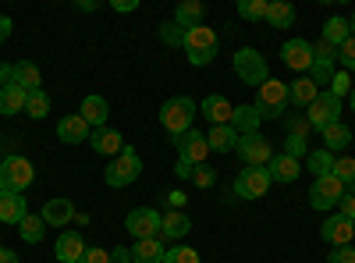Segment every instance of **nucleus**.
Masks as SVG:
<instances>
[{
	"label": "nucleus",
	"mask_w": 355,
	"mask_h": 263,
	"mask_svg": "<svg viewBox=\"0 0 355 263\" xmlns=\"http://www.w3.org/2000/svg\"><path fill=\"white\" fill-rule=\"evenodd\" d=\"M320 135H323V150H331V153L348 150V142H352V132H348V125H341V121H334L331 128H323Z\"/></svg>",
	"instance_id": "obj_34"
},
{
	"label": "nucleus",
	"mask_w": 355,
	"mask_h": 263,
	"mask_svg": "<svg viewBox=\"0 0 355 263\" xmlns=\"http://www.w3.org/2000/svg\"><path fill=\"white\" fill-rule=\"evenodd\" d=\"M0 263H18V253H15V249H4V246H0Z\"/></svg>",
	"instance_id": "obj_56"
},
{
	"label": "nucleus",
	"mask_w": 355,
	"mask_h": 263,
	"mask_svg": "<svg viewBox=\"0 0 355 263\" xmlns=\"http://www.w3.org/2000/svg\"><path fill=\"white\" fill-rule=\"evenodd\" d=\"M78 263H110V253L100 249V246H93V249H85V256Z\"/></svg>",
	"instance_id": "obj_49"
},
{
	"label": "nucleus",
	"mask_w": 355,
	"mask_h": 263,
	"mask_svg": "<svg viewBox=\"0 0 355 263\" xmlns=\"http://www.w3.org/2000/svg\"><path fill=\"white\" fill-rule=\"evenodd\" d=\"M323 90H316V82L309 78V75H302V78H295L291 85H288V96H291V107H309L316 96H320Z\"/></svg>",
	"instance_id": "obj_29"
},
{
	"label": "nucleus",
	"mask_w": 355,
	"mask_h": 263,
	"mask_svg": "<svg viewBox=\"0 0 355 263\" xmlns=\"http://www.w3.org/2000/svg\"><path fill=\"white\" fill-rule=\"evenodd\" d=\"M259 125H263V118H259V110H256L252 103H242V107H234L231 128L239 132V135H252V132H259Z\"/></svg>",
	"instance_id": "obj_27"
},
{
	"label": "nucleus",
	"mask_w": 355,
	"mask_h": 263,
	"mask_svg": "<svg viewBox=\"0 0 355 263\" xmlns=\"http://www.w3.org/2000/svg\"><path fill=\"white\" fill-rule=\"evenodd\" d=\"M284 128H288V135H302V139H309V121H306V114H284Z\"/></svg>",
	"instance_id": "obj_43"
},
{
	"label": "nucleus",
	"mask_w": 355,
	"mask_h": 263,
	"mask_svg": "<svg viewBox=\"0 0 355 263\" xmlns=\"http://www.w3.org/2000/svg\"><path fill=\"white\" fill-rule=\"evenodd\" d=\"M334 178L352 192L355 189V160L352 157H334Z\"/></svg>",
	"instance_id": "obj_39"
},
{
	"label": "nucleus",
	"mask_w": 355,
	"mask_h": 263,
	"mask_svg": "<svg viewBox=\"0 0 355 263\" xmlns=\"http://www.w3.org/2000/svg\"><path fill=\"white\" fill-rule=\"evenodd\" d=\"M192 182H196L199 189H210V185L217 182V171H214L210 164H199V167H192Z\"/></svg>",
	"instance_id": "obj_45"
},
{
	"label": "nucleus",
	"mask_w": 355,
	"mask_h": 263,
	"mask_svg": "<svg viewBox=\"0 0 355 263\" xmlns=\"http://www.w3.org/2000/svg\"><path fill=\"white\" fill-rule=\"evenodd\" d=\"M327 263H355V246H334Z\"/></svg>",
	"instance_id": "obj_47"
},
{
	"label": "nucleus",
	"mask_w": 355,
	"mask_h": 263,
	"mask_svg": "<svg viewBox=\"0 0 355 263\" xmlns=\"http://www.w3.org/2000/svg\"><path fill=\"white\" fill-rule=\"evenodd\" d=\"M15 85H21L25 93H36V90H43V75H40V68L33 65V61H18L15 65V78H11Z\"/></svg>",
	"instance_id": "obj_31"
},
{
	"label": "nucleus",
	"mask_w": 355,
	"mask_h": 263,
	"mask_svg": "<svg viewBox=\"0 0 355 263\" xmlns=\"http://www.w3.org/2000/svg\"><path fill=\"white\" fill-rule=\"evenodd\" d=\"M89 135H93V128H89V125L82 121V114H64V118L57 121V139H61L64 146L89 142Z\"/></svg>",
	"instance_id": "obj_17"
},
{
	"label": "nucleus",
	"mask_w": 355,
	"mask_h": 263,
	"mask_svg": "<svg viewBox=\"0 0 355 263\" xmlns=\"http://www.w3.org/2000/svg\"><path fill=\"white\" fill-rule=\"evenodd\" d=\"M281 61L291 68V71H309L313 68V43L306 40H288L281 46Z\"/></svg>",
	"instance_id": "obj_15"
},
{
	"label": "nucleus",
	"mask_w": 355,
	"mask_h": 263,
	"mask_svg": "<svg viewBox=\"0 0 355 263\" xmlns=\"http://www.w3.org/2000/svg\"><path fill=\"white\" fill-rule=\"evenodd\" d=\"M25 100H28V93L21 90V85H4L0 90V114L4 118H15V114H25Z\"/></svg>",
	"instance_id": "obj_26"
},
{
	"label": "nucleus",
	"mask_w": 355,
	"mask_h": 263,
	"mask_svg": "<svg viewBox=\"0 0 355 263\" xmlns=\"http://www.w3.org/2000/svg\"><path fill=\"white\" fill-rule=\"evenodd\" d=\"M252 107L259 110V118H263V121H277V118H284L288 107H291L288 85L277 82V78H266L259 90H256V103H252Z\"/></svg>",
	"instance_id": "obj_2"
},
{
	"label": "nucleus",
	"mask_w": 355,
	"mask_h": 263,
	"mask_svg": "<svg viewBox=\"0 0 355 263\" xmlns=\"http://www.w3.org/2000/svg\"><path fill=\"white\" fill-rule=\"evenodd\" d=\"M11 78H15V65H0V90L11 85Z\"/></svg>",
	"instance_id": "obj_54"
},
{
	"label": "nucleus",
	"mask_w": 355,
	"mask_h": 263,
	"mask_svg": "<svg viewBox=\"0 0 355 263\" xmlns=\"http://www.w3.org/2000/svg\"><path fill=\"white\" fill-rule=\"evenodd\" d=\"M348 33H352V36H355V15H352V18H348Z\"/></svg>",
	"instance_id": "obj_58"
},
{
	"label": "nucleus",
	"mask_w": 355,
	"mask_h": 263,
	"mask_svg": "<svg viewBox=\"0 0 355 263\" xmlns=\"http://www.w3.org/2000/svg\"><path fill=\"white\" fill-rule=\"evenodd\" d=\"M239 157H242V164L245 167H266L274 160V146H270V139H263L259 132H252V135H239Z\"/></svg>",
	"instance_id": "obj_10"
},
{
	"label": "nucleus",
	"mask_w": 355,
	"mask_h": 263,
	"mask_svg": "<svg viewBox=\"0 0 355 263\" xmlns=\"http://www.w3.org/2000/svg\"><path fill=\"white\" fill-rule=\"evenodd\" d=\"M18 235H21V242H28V246H40L43 235H46V221H43V214H25V221L18 224Z\"/></svg>",
	"instance_id": "obj_32"
},
{
	"label": "nucleus",
	"mask_w": 355,
	"mask_h": 263,
	"mask_svg": "<svg viewBox=\"0 0 355 263\" xmlns=\"http://www.w3.org/2000/svg\"><path fill=\"white\" fill-rule=\"evenodd\" d=\"M206 142H210V153H231L234 146H239V132L231 125H214L206 132Z\"/></svg>",
	"instance_id": "obj_28"
},
{
	"label": "nucleus",
	"mask_w": 355,
	"mask_h": 263,
	"mask_svg": "<svg viewBox=\"0 0 355 263\" xmlns=\"http://www.w3.org/2000/svg\"><path fill=\"white\" fill-rule=\"evenodd\" d=\"M331 96H338V100H345L348 93H352V78H348V71H334V78H331V90H327Z\"/></svg>",
	"instance_id": "obj_44"
},
{
	"label": "nucleus",
	"mask_w": 355,
	"mask_h": 263,
	"mask_svg": "<svg viewBox=\"0 0 355 263\" xmlns=\"http://www.w3.org/2000/svg\"><path fill=\"white\" fill-rule=\"evenodd\" d=\"M345 192H348V189L334 178V174L313 178V185H309V207H313V210H334Z\"/></svg>",
	"instance_id": "obj_9"
},
{
	"label": "nucleus",
	"mask_w": 355,
	"mask_h": 263,
	"mask_svg": "<svg viewBox=\"0 0 355 263\" xmlns=\"http://www.w3.org/2000/svg\"><path fill=\"white\" fill-rule=\"evenodd\" d=\"M160 40H164L167 46H182V40H185V28H178L174 22H164V25H160Z\"/></svg>",
	"instance_id": "obj_46"
},
{
	"label": "nucleus",
	"mask_w": 355,
	"mask_h": 263,
	"mask_svg": "<svg viewBox=\"0 0 355 263\" xmlns=\"http://www.w3.org/2000/svg\"><path fill=\"white\" fill-rule=\"evenodd\" d=\"M270 174H266V167H245L239 178H234V189L231 196H239V199H263L266 192H270Z\"/></svg>",
	"instance_id": "obj_11"
},
{
	"label": "nucleus",
	"mask_w": 355,
	"mask_h": 263,
	"mask_svg": "<svg viewBox=\"0 0 355 263\" xmlns=\"http://www.w3.org/2000/svg\"><path fill=\"white\" fill-rule=\"evenodd\" d=\"M234 78L252 85V90H259V85L270 78V68H266V57L252 46H242V50H234Z\"/></svg>",
	"instance_id": "obj_6"
},
{
	"label": "nucleus",
	"mask_w": 355,
	"mask_h": 263,
	"mask_svg": "<svg viewBox=\"0 0 355 263\" xmlns=\"http://www.w3.org/2000/svg\"><path fill=\"white\" fill-rule=\"evenodd\" d=\"M348 107H352V114H355V85H352V93H348Z\"/></svg>",
	"instance_id": "obj_57"
},
{
	"label": "nucleus",
	"mask_w": 355,
	"mask_h": 263,
	"mask_svg": "<svg viewBox=\"0 0 355 263\" xmlns=\"http://www.w3.org/2000/svg\"><path fill=\"white\" fill-rule=\"evenodd\" d=\"M202 18H206L202 0H182V4L174 8V25L178 28H196V25H202Z\"/></svg>",
	"instance_id": "obj_23"
},
{
	"label": "nucleus",
	"mask_w": 355,
	"mask_h": 263,
	"mask_svg": "<svg viewBox=\"0 0 355 263\" xmlns=\"http://www.w3.org/2000/svg\"><path fill=\"white\" fill-rule=\"evenodd\" d=\"M199 110L206 114L210 128H214V125H231V118H234L231 100H227V96H220V93H210V96H206V100L199 103Z\"/></svg>",
	"instance_id": "obj_20"
},
{
	"label": "nucleus",
	"mask_w": 355,
	"mask_h": 263,
	"mask_svg": "<svg viewBox=\"0 0 355 263\" xmlns=\"http://www.w3.org/2000/svg\"><path fill=\"white\" fill-rule=\"evenodd\" d=\"M266 174H270V182H277V185H291L302 174V160H295L288 153H274V160L266 164Z\"/></svg>",
	"instance_id": "obj_18"
},
{
	"label": "nucleus",
	"mask_w": 355,
	"mask_h": 263,
	"mask_svg": "<svg viewBox=\"0 0 355 263\" xmlns=\"http://www.w3.org/2000/svg\"><path fill=\"white\" fill-rule=\"evenodd\" d=\"M110 263H132V246H117V249H110Z\"/></svg>",
	"instance_id": "obj_51"
},
{
	"label": "nucleus",
	"mask_w": 355,
	"mask_h": 263,
	"mask_svg": "<svg viewBox=\"0 0 355 263\" xmlns=\"http://www.w3.org/2000/svg\"><path fill=\"white\" fill-rule=\"evenodd\" d=\"M348 36H352V33H348V18H341V15L327 18V22H323V28H320V40L331 43V46H341Z\"/></svg>",
	"instance_id": "obj_33"
},
{
	"label": "nucleus",
	"mask_w": 355,
	"mask_h": 263,
	"mask_svg": "<svg viewBox=\"0 0 355 263\" xmlns=\"http://www.w3.org/2000/svg\"><path fill=\"white\" fill-rule=\"evenodd\" d=\"M196 110H199V103H196L192 96H171V100L160 107V125L167 128L171 139H178V135H185V132L192 128Z\"/></svg>",
	"instance_id": "obj_3"
},
{
	"label": "nucleus",
	"mask_w": 355,
	"mask_h": 263,
	"mask_svg": "<svg viewBox=\"0 0 355 263\" xmlns=\"http://www.w3.org/2000/svg\"><path fill=\"white\" fill-rule=\"evenodd\" d=\"M25 114L33 121H43L46 114H50V96L43 93V90H36V93H28V100H25Z\"/></svg>",
	"instance_id": "obj_37"
},
{
	"label": "nucleus",
	"mask_w": 355,
	"mask_h": 263,
	"mask_svg": "<svg viewBox=\"0 0 355 263\" xmlns=\"http://www.w3.org/2000/svg\"><path fill=\"white\" fill-rule=\"evenodd\" d=\"M320 239L327 242V246H352V239H355V224H352L348 217H341V214H331L327 221L320 224Z\"/></svg>",
	"instance_id": "obj_14"
},
{
	"label": "nucleus",
	"mask_w": 355,
	"mask_h": 263,
	"mask_svg": "<svg viewBox=\"0 0 355 263\" xmlns=\"http://www.w3.org/2000/svg\"><path fill=\"white\" fill-rule=\"evenodd\" d=\"M139 174H142V157H139L135 146H125V150L107 164L103 182H107L110 189H128V185L139 178Z\"/></svg>",
	"instance_id": "obj_4"
},
{
	"label": "nucleus",
	"mask_w": 355,
	"mask_h": 263,
	"mask_svg": "<svg viewBox=\"0 0 355 263\" xmlns=\"http://www.w3.org/2000/svg\"><path fill=\"white\" fill-rule=\"evenodd\" d=\"M185 203H189V196H185V192H178V189H174V192H167V207H171V210H185Z\"/></svg>",
	"instance_id": "obj_50"
},
{
	"label": "nucleus",
	"mask_w": 355,
	"mask_h": 263,
	"mask_svg": "<svg viewBox=\"0 0 355 263\" xmlns=\"http://www.w3.org/2000/svg\"><path fill=\"white\" fill-rule=\"evenodd\" d=\"M338 214H341V217H348V221L355 224V192H345V196H341V203H338Z\"/></svg>",
	"instance_id": "obj_48"
},
{
	"label": "nucleus",
	"mask_w": 355,
	"mask_h": 263,
	"mask_svg": "<svg viewBox=\"0 0 355 263\" xmlns=\"http://www.w3.org/2000/svg\"><path fill=\"white\" fill-rule=\"evenodd\" d=\"M89 139H93V150L103 153V157H117V153L128 146V142L121 139V132H114V128H96Z\"/></svg>",
	"instance_id": "obj_24"
},
{
	"label": "nucleus",
	"mask_w": 355,
	"mask_h": 263,
	"mask_svg": "<svg viewBox=\"0 0 355 263\" xmlns=\"http://www.w3.org/2000/svg\"><path fill=\"white\" fill-rule=\"evenodd\" d=\"M306 121H309V128H316V132L331 128L334 121H341V100H338V96H331L327 90H323V93L306 107Z\"/></svg>",
	"instance_id": "obj_8"
},
{
	"label": "nucleus",
	"mask_w": 355,
	"mask_h": 263,
	"mask_svg": "<svg viewBox=\"0 0 355 263\" xmlns=\"http://www.w3.org/2000/svg\"><path fill=\"white\" fill-rule=\"evenodd\" d=\"M266 8L270 0H239V15L245 22H266Z\"/></svg>",
	"instance_id": "obj_38"
},
{
	"label": "nucleus",
	"mask_w": 355,
	"mask_h": 263,
	"mask_svg": "<svg viewBox=\"0 0 355 263\" xmlns=\"http://www.w3.org/2000/svg\"><path fill=\"white\" fill-rule=\"evenodd\" d=\"M164 263H202V260H199V253L192 246H171L164 253Z\"/></svg>",
	"instance_id": "obj_40"
},
{
	"label": "nucleus",
	"mask_w": 355,
	"mask_h": 263,
	"mask_svg": "<svg viewBox=\"0 0 355 263\" xmlns=\"http://www.w3.org/2000/svg\"><path fill=\"white\" fill-rule=\"evenodd\" d=\"M28 214L21 192H0V224H21Z\"/></svg>",
	"instance_id": "obj_22"
},
{
	"label": "nucleus",
	"mask_w": 355,
	"mask_h": 263,
	"mask_svg": "<svg viewBox=\"0 0 355 263\" xmlns=\"http://www.w3.org/2000/svg\"><path fill=\"white\" fill-rule=\"evenodd\" d=\"M281 153H288V157H295V160H306V153H309V139H302V135H288Z\"/></svg>",
	"instance_id": "obj_42"
},
{
	"label": "nucleus",
	"mask_w": 355,
	"mask_h": 263,
	"mask_svg": "<svg viewBox=\"0 0 355 263\" xmlns=\"http://www.w3.org/2000/svg\"><path fill=\"white\" fill-rule=\"evenodd\" d=\"M334 68H338V46L323 43V40L313 43V68H309V78L316 82V90H320V85H331Z\"/></svg>",
	"instance_id": "obj_12"
},
{
	"label": "nucleus",
	"mask_w": 355,
	"mask_h": 263,
	"mask_svg": "<svg viewBox=\"0 0 355 263\" xmlns=\"http://www.w3.org/2000/svg\"><path fill=\"white\" fill-rule=\"evenodd\" d=\"M266 25L270 28H291L295 25V8L284 4V0H270V8H266Z\"/></svg>",
	"instance_id": "obj_35"
},
{
	"label": "nucleus",
	"mask_w": 355,
	"mask_h": 263,
	"mask_svg": "<svg viewBox=\"0 0 355 263\" xmlns=\"http://www.w3.org/2000/svg\"><path fill=\"white\" fill-rule=\"evenodd\" d=\"M117 15H128V11H139V0H114L110 4Z\"/></svg>",
	"instance_id": "obj_52"
},
{
	"label": "nucleus",
	"mask_w": 355,
	"mask_h": 263,
	"mask_svg": "<svg viewBox=\"0 0 355 263\" xmlns=\"http://www.w3.org/2000/svg\"><path fill=\"white\" fill-rule=\"evenodd\" d=\"M43 221L46 228H68L75 221V203L68 196H57V199H46V207H43Z\"/></svg>",
	"instance_id": "obj_19"
},
{
	"label": "nucleus",
	"mask_w": 355,
	"mask_h": 263,
	"mask_svg": "<svg viewBox=\"0 0 355 263\" xmlns=\"http://www.w3.org/2000/svg\"><path fill=\"white\" fill-rule=\"evenodd\" d=\"M306 167L313 171V178H323V174H334V153L331 150H309L306 153Z\"/></svg>",
	"instance_id": "obj_36"
},
{
	"label": "nucleus",
	"mask_w": 355,
	"mask_h": 263,
	"mask_svg": "<svg viewBox=\"0 0 355 263\" xmlns=\"http://www.w3.org/2000/svg\"><path fill=\"white\" fill-rule=\"evenodd\" d=\"M189 231H192V221H189V214H185V210H171V214H164L160 239H171V242L178 246V239H185Z\"/></svg>",
	"instance_id": "obj_25"
},
{
	"label": "nucleus",
	"mask_w": 355,
	"mask_h": 263,
	"mask_svg": "<svg viewBox=\"0 0 355 263\" xmlns=\"http://www.w3.org/2000/svg\"><path fill=\"white\" fill-rule=\"evenodd\" d=\"M174 174H178V178H192V164L178 160V164H174Z\"/></svg>",
	"instance_id": "obj_55"
},
{
	"label": "nucleus",
	"mask_w": 355,
	"mask_h": 263,
	"mask_svg": "<svg viewBox=\"0 0 355 263\" xmlns=\"http://www.w3.org/2000/svg\"><path fill=\"white\" fill-rule=\"evenodd\" d=\"M78 114H82V121L89 125V128H107V118H110V103L100 96V93H89L85 100H82V107H78Z\"/></svg>",
	"instance_id": "obj_16"
},
{
	"label": "nucleus",
	"mask_w": 355,
	"mask_h": 263,
	"mask_svg": "<svg viewBox=\"0 0 355 263\" xmlns=\"http://www.w3.org/2000/svg\"><path fill=\"white\" fill-rule=\"evenodd\" d=\"M338 65H341V71H355V36H348L341 46H338Z\"/></svg>",
	"instance_id": "obj_41"
},
{
	"label": "nucleus",
	"mask_w": 355,
	"mask_h": 263,
	"mask_svg": "<svg viewBox=\"0 0 355 263\" xmlns=\"http://www.w3.org/2000/svg\"><path fill=\"white\" fill-rule=\"evenodd\" d=\"M217 46H220V40H217L214 28H206V22L196 25V28H185L182 50H185V57H189V65L206 68V65H210L214 57H217Z\"/></svg>",
	"instance_id": "obj_1"
},
{
	"label": "nucleus",
	"mask_w": 355,
	"mask_h": 263,
	"mask_svg": "<svg viewBox=\"0 0 355 263\" xmlns=\"http://www.w3.org/2000/svg\"><path fill=\"white\" fill-rule=\"evenodd\" d=\"M53 256H57V263H78L85 256V239L78 231H61V239L53 246Z\"/></svg>",
	"instance_id": "obj_21"
},
{
	"label": "nucleus",
	"mask_w": 355,
	"mask_h": 263,
	"mask_svg": "<svg viewBox=\"0 0 355 263\" xmlns=\"http://www.w3.org/2000/svg\"><path fill=\"white\" fill-rule=\"evenodd\" d=\"M36 182V167L21 153H8L0 160V192H25Z\"/></svg>",
	"instance_id": "obj_5"
},
{
	"label": "nucleus",
	"mask_w": 355,
	"mask_h": 263,
	"mask_svg": "<svg viewBox=\"0 0 355 263\" xmlns=\"http://www.w3.org/2000/svg\"><path fill=\"white\" fill-rule=\"evenodd\" d=\"M160 228H164V214L153 207H135L125 217V231L139 242V239H160Z\"/></svg>",
	"instance_id": "obj_7"
},
{
	"label": "nucleus",
	"mask_w": 355,
	"mask_h": 263,
	"mask_svg": "<svg viewBox=\"0 0 355 263\" xmlns=\"http://www.w3.org/2000/svg\"><path fill=\"white\" fill-rule=\"evenodd\" d=\"M171 142L178 146V160H185V164H192V167L206 164V153H210V142H206V135H202V132L189 128L185 135H178V139H171Z\"/></svg>",
	"instance_id": "obj_13"
},
{
	"label": "nucleus",
	"mask_w": 355,
	"mask_h": 263,
	"mask_svg": "<svg viewBox=\"0 0 355 263\" xmlns=\"http://www.w3.org/2000/svg\"><path fill=\"white\" fill-rule=\"evenodd\" d=\"M164 242L160 239H139L132 246V263H164Z\"/></svg>",
	"instance_id": "obj_30"
},
{
	"label": "nucleus",
	"mask_w": 355,
	"mask_h": 263,
	"mask_svg": "<svg viewBox=\"0 0 355 263\" xmlns=\"http://www.w3.org/2000/svg\"><path fill=\"white\" fill-rule=\"evenodd\" d=\"M11 28H15V25H11V18H8V15H0V46L8 43V36H11Z\"/></svg>",
	"instance_id": "obj_53"
}]
</instances>
